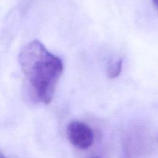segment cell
I'll return each mask as SVG.
<instances>
[{
	"instance_id": "277c9868",
	"label": "cell",
	"mask_w": 158,
	"mask_h": 158,
	"mask_svg": "<svg viewBox=\"0 0 158 158\" xmlns=\"http://www.w3.org/2000/svg\"><path fill=\"white\" fill-rule=\"evenodd\" d=\"M152 2H154V4L158 8V0H152Z\"/></svg>"
},
{
	"instance_id": "6da1fadb",
	"label": "cell",
	"mask_w": 158,
	"mask_h": 158,
	"mask_svg": "<svg viewBox=\"0 0 158 158\" xmlns=\"http://www.w3.org/2000/svg\"><path fill=\"white\" fill-rule=\"evenodd\" d=\"M19 63L35 99L46 105L50 103L63 71L61 59L35 40L23 46Z\"/></svg>"
},
{
	"instance_id": "3957f363",
	"label": "cell",
	"mask_w": 158,
	"mask_h": 158,
	"mask_svg": "<svg viewBox=\"0 0 158 158\" xmlns=\"http://www.w3.org/2000/svg\"><path fill=\"white\" fill-rule=\"evenodd\" d=\"M122 64H123V61H122L121 59H112L109 62L107 70H106L108 77L113 79L118 77L121 73Z\"/></svg>"
},
{
	"instance_id": "7a4b0ae2",
	"label": "cell",
	"mask_w": 158,
	"mask_h": 158,
	"mask_svg": "<svg viewBox=\"0 0 158 158\" xmlns=\"http://www.w3.org/2000/svg\"><path fill=\"white\" fill-rule=\"evenodd\" d=\"M66 134L69 142L80 150L90 147L94 143V134L92 129L81 121H72L66 129Z\"/></svg>"
},
{
	"instance_id": "5b68a950",
	"label": "cell",
	"mask_w": 158,
	"mask_h": 158,
	"mask_svg": "<svg viewBox=\"0 0 158 158\" xmlns=\"http://www.w3.org/2000/svg\"><path fill=\"white\" fill-rule=\"evenodd\" d=\"M0 158H6V157H5L4 155H3L2 153H1V152H0Z\"/></svg>"
},
{
	"instance_id": "8992f818",
	"label": "cell",
	"mask_w": 158,
	"mask_h": 158,
	"mask_svg": "<svg viewBox=\"0 0 158 158\" xmlns=\"http://www.w3.org/2000/svg\"><path fill=\"white\" fill-rule=\"evenodd\" d=\"M94 158H100V157H94Z\"/></svg>"
}]
</instances>
